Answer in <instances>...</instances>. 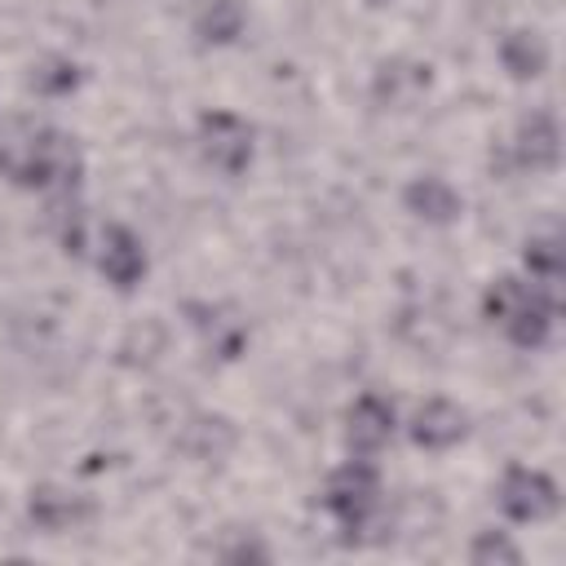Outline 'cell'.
<instances>
[{
  "label": "cell",
  "instance_id": "obj_1",
  "mask_svg": "<svg viewBox=\"0 0 566 566\" xmlns=\"http://www.w3.org/2000/svg\"><path fill=\"white\" fill-rule=\"evenodd\" d=\"M0 177L31 195L75 190L84 181V150L75 133L53 119L9 115L0 119Z\"/></svg>",
  "mask_w": 566,
  "mask_h": 566
},
{
  "label": "cell",
  "instance_id": "obj_2",
  "mask_svg": "<svg viewBox=\"0 0 566 566\" xmlns=\"http://www.w3.org/2000/svg\"><path fill=\"white\" fill-rule=\"evenodd\" d=\"M482 318L491 327H500V336L522 349V354H535L553 340V327H557V287L548 283H535L526 274H495L486 287H482Z\"/></svg>",
  "mask_w": 566,
  "mask_h": 566
},
{
  "label": "cell",
  "instance_id": "obj_3",
  "mask_svg": "<svg viewBox=\"0 0 566 566\" xmlns=\"http://www.w3.org/2000/svg\"><path fill=\"white\" fill-rule=\"evenodd\" d=\"M318 504H323V513L332 517V526H336V535L345 544H367L371 531L385 522V478H380V464L367 460V455L340 460L323 478Z\"/></svg>",
  "mask_w": 566,
  "mask_h": 566
},
{
  "label": "cell",
  "instance_id": "obj_4",
  "mask_svg": "<svg viewBox=\"0 0 566 566\" xmlns=\"http://www.w3.org/2000/svg\"><path fill=\"white\" fill-rule=\"evenodd\" d=\"M195 150L212 172L239 181L256 164V128L248 115L230 106H208L195 119Z\"/></svg>",
  "mask_w": 566,
  "mask_h": 566
},
{
  "label": "cell",
  "instance_id": "obj_5",
  "mask_svg": "<svg viewBox=\"0 0 566 566\" xmlns=\"http://www.w3.org/2000/svg\"><path fill=\"white\" fill-rule=\"evenodd\" d=\"M495 509L504 513V522L513 526H539L548 517H557L562 509V486L548 469H535V464H522V460H509L495 478Z\"/></svg>",
  "mask_w": 566,
  "mask_h": 566
},
{
  "label": "cell",
  "instance_id": "obj_6",
  "mask_svg": "<svg viewBox=\"0 0 566 566\" xmlns=\"http://www.w3.org/2000/svg\"><path fill=\"white\" fill-rule=\"evenodd\" d=\"M88 252H93V265H97V274L106 279V287L119 292V296L137 292V287L146 283V274H150L146 239H142L128 221H102Z\"/></svg>",
  "mask_w": 566,
  "mask_h": 566
},
{
  "label": "cell",
  "instance_id": "obj_7",
  "mask_svg": "<svg viewBox=\"0 0 566 566\" xmlns=\"http://www.w3.org/2000/svg\"><path fill=\"white\" fill-rule=\"evenodd\" d=\"M509 164L531 177H548L562 164V119L553 106H535L517 119L509 137Z\"/></svg>",
  "mask_w": 566,
  "mask_h": 566
},
{
  "label": "cell",
  "instance_id": "obj_8",
  "mask_svg": "<svg viewBox=\"0 0 566 566\" xmlns=\"http://www.w3.org/2000/svg\"><path fill=\"white\" fill-rule=\"evenodd\" d=\"M345 447H349V455H367V460H376L389 442H394V433H398V407H394V398L389 394H380V389H363L349 407H345Z\"/></svg>",
  "mask_w": 566,
  "mask_h": 566
},
{
  "label": "cell",
  "instance_id": "obj_9",
  "mask_svg": "<svg viewBox=\"0 0 566 566\" xmlns=\"http://www.w3.org/2000/svg\"><path fill=\"white\" fill-rule=\"evenodd\" d=\"M429 88H433V66L411 53L380 57L371 71V102L380 111H411L429 97Z\"/></svg>",
  "mask_w": 566,
  "mask_h": 566
},
{
  "label": "cell",
  "instance_id": "obj_10",
  "mask_svg": "<svg viewBox=\"0 0 566 566\" xmlns=\"http://www.w3.org/2000/svg\"><path fill=\"white\" fill-rule=\"evenodd\" d=\"M398 199H402V212H411V221H420L429 230H451L464 217V195L442 172H416V177H407L402 190H398Z\"/></svg>",
  "mask_w": 566,
  "mask_h": 566
},
{
  "label": "cell",
  "instance_id": "obj_11",
  "mask_svg": "<svg viewBox=\"0 0 566 566\" xmlns=\"http://www.w3.org/2000/svg\"><path fill=\"white\" fill-rule=\"evenodd\" d=\"M407 438L416 451L442 455L469 438V411L447 394H429L424 402H416V411L407 420Z\"/></svg>",
  "mask_w": 566,
  "mask_h": 566
},
{
  "label": "cell",
  "instance_id": "obj_12",
  "mask_svg": "<svg viewBox=\"0 0 566 566\" xmlns=\"http://www.w3.org/2000/svg\"><path fill=\"white\" fill-rule=\"evenodd\" d=\"M93 517H97V504L84 491H71L57 482H40L27 491V522L40 535H71Z\"/></svg>",
  "mask_w": 566,
  "mask_h": 566
},
{
  "label": "cell",
  "instance_id": "obj_13",
  "mask_svg": "<svg viewBox=\"0 0 566 566\" xmlns=\"http://www.w3.org/2000/svg\"><path fill=\"white\" fill-rule=\"evenodd\" d=\"M495 62L500 71L513 80V84H535L548 75V62H553V44L539 27H509L500 40H495Z\"/></svg>",
  "mask_w": 566,
  "mask_h": 566
},
{
  "label": "cell",
  "instance_id": "obj_14",
  "mask_svg": "<svg viewBox=\"0 0 566 566\" xmlns=\"http://www.w3.org/2000/svg\"><path fill=\"white\" fill-rule=\"evenodd\" d=\"M181 314L190 318V327L199 332V340L217 354V358H239L248 349V323L234 318L226 305H212V301H186Z\"/></svg>",
  "mask_w": 566,
  "mask_h": 566
},
{
  "label": "cell",
  "instance_id": "obj_15",
  "mask_svg": "<svg viewBox=\"0 0 566 566\" xmlns=\"http://www.w3.org/2000/svg\"><path fill=\"white\" fill-rule=\"evenodd\" d=\"M248 31V4L243 0H195L190 9V35L203 49H230Z\"/></svg>",
  "mask_w": 566,
  "mask_h": 566
},
{
  "label": "cell",
  "instance_id": "obj_16",
  "mask_svg": "<svg viewBox=\"0 0 566 566\" xmlns=\"http://www.w3.org/2000/svg\"><path fill=\"white\" fill-rule=\"evenodd\" d=\"M49 199V226L57 234V248L66 256H88L93 239H88V208L80 199V186L75 190H57V195H44Z\"/></svg>",
  "mask_w": 566,
  "mask_h": 566
},
{
  "label": "cell",
  "instance_id": "obj_17",
  "mask_svg": "<svg viewBox=\"0 0 566 566\" xmlns=\"http://www.w3.org/2000/svg\"><path fill=\"white\" fill-rule=\"evenodd\" d=\"M27 84H31L35 97H44V102H62V97L80 93V84H84V66H80L71 53H44L40 62H31Z\"/></svg>",
  "mask_w": 566,
  "mask_h": 566
},
{
  "label": "cell",
  "instance_id": "obj_18",
  "mask_svg": "<svg viewBox=\"0 0 566 566\" xmlns=\"http://www.w3.org/2000/svg\"><path fill=\"white\" fill-rule=\"evenodd\" d=\"M562 270H566V261H562V239H557L553 230L522 239V274H526V279L557 287V283H562Z\"/></svg>",
  "mask_w": 566,
  "mask_h": 566
},
{
  "label": "cell",
  "instance_id": "obj_19",
  "mask_svg": "<svg viewBox=\"0 0 566 566\" xmlns=\"http://www.w3.org/2000/svg\"><path fill=\"white\" fill-rule=\"evenodd\" d=\"M464 557L473 562V566H522V544L513 539V531H495V526H486V531H478L473 539H469V548H464Z\"/></svg>",
  "mask_w": 566,
  "mask_h": 566
},
{
  "label": "cell",
  "instance_id": "obj_20",
  "mask_svg": "<svg viewBox=\"0 0 566 566\" xmlns=\"http://www.w3.org/2000/svg\"><path fill=\"white\" fill-rule=\"evenodd\" d=\"M217 557H221V562H270L274 553H270L256 535H239L234 544H221V548H217Z\"/></svg>",
  "mask_w": 566,
  "mask_h": 566
},
{
  "label": "cell",
  "instance_id": "obj_21",
  "mask_svg": "<svg viewBox=\"0 0 566 566\" xmlns=\"http://www.w3.org/2000/svg\"><path fill=\"white\" fill-rule=\"evenodd\" d=\"M367 9H385V4H394V0H363Z\"/></svg>",
  "mask_w": 566,
  "mask_h": 566
}]
</instances>
